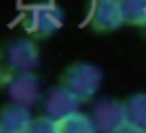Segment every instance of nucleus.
Returning a JSON list of instances; mask_svg holds the SVG:
<instances>
[{"label": "nucleus", "instance_id": "f03ea898", "mask_svg": "<svg viewBox=\"0 0 146 133\" xmlns=\"http://www.w3.org/2000/svg\"><path fill=\"white\" fill-rule=\"evenodd\" d=\"M103 82L101 68L90 62H75L64 69L60 77V84L68 88L79 101H88L98 94Z\"/></svg>", "mask_w": 146, "mask_h": 133}, {"label": "nucleus", "instance_id": "9b49d317", "mask_svg": "<svg viewBox=\"0 0 146 133\" xmlns=\"http://www.w3.org/2000/svg\"><path fill=\"white\" fill-rule=\"evenodd\" d=\"M122 21L131 26H142L146 23V0H118Z\"/></svg>", "mask_w": 146, "mask_h": 133}, {"label": "nucleus", "instance_id": "4468645a", "mask_svg": "<svg viewBox=\"0 0 146 133\" xmlns=\"http://www.w3.org/2000/svg\"><path fill=\"white\" fill-rule=\"evenodd\" d=\"M142 30H144V36H146V23H144V25H142Z\"/></svg>", "mask_w": 146, "mask_h": 133}, {"label": "nucleus", "instance_id": "39448f33", "mask_svg": "<svg viewBox=\"0 0 146 133\" xmlns=\"http://www.w3.org/2000/svg\"><path fill=\"white\" fill-rule=\"evenodd\" d=\"M6 94L11 103L30 109L41 98L39 79L34 73H13L6 77Z\"/></svg>", "mask_w": 146, "mask_h": 133}, {"label": "nucleus", "instance_id": "7ed1b4c3", "mask_svg": "<svg viewBox=\"0 0 146 133\" xmlns=\"http://www.w3.org/2000/svg\"><path fill=\"white\" fill-rule=\"evenodd\" d=\"M2 60L8 75L13 73H34L41 64L39 49L30 39H11L2 49Z\"/></svg>", "mask_w": 146, "mask_h": 133}, {"label": "nucleus", "instance_id": "6e6552de", "mask_svg": "<svg viewBox=\"0 0 146 133\" xmlns=\"http://www.w3.org/2000/svg\"><path fill=\"white\" fill-rule=\"evenodd\" d=\"M30 120L32 116L26 107L9 103L0 109V133H26Z\"/></svg>", "mask_w": 146, "mask_h": 133}, {"label": "nucleus", "instance_id": "423d86ee", "mask_svg": "<svg viewBox=\"0 0 146 133\" xmlns=\"http://www.w3.org/2000/svg\"><path fill=\"white\" fill-rule=\"evenodd\" d=\"M88 23H90L92 30L101 32V34L118 30L124 25L118 0H92Z\"/></svg>", "mask_w": 146, "mask_h": 133}, {"label": "nucleus", "instance_id": "f257e3e1", "mask_svg": "<svg viewBox=\"0 0 146 133\" xmlns=\"http://www.w3.org/2000/svg\"><path fill=\"white\" fill-rule=\"evenodd\" d=\"M66 13L52 0H36L25 8L23 13V28L32 38L45 39L54 36L64 26Z\"/></svg>", "mask_w": 146, "mask_h": 133}, {"label": "nucleus", "instance_id": "20e7f679", "mask_svg": "<svg viewBox=\"0 0 146 133\" xmlns=\"http://www.w3.org/2000/svg\"><path fill=\"white\" fill-rule=\"evenodd\" d=\"M88 118L92 122L94 133H112L122 124H125L124 105L118 99L101 98L92 105Z\"/></svg>", "mask_w": 146, "mask_h": 133}, {"label": "nucleus", "instance_id": "9d476101", "mask_svg": "<svg viewBox=\"0 0 146 133\" xmlns=\"http://www.w3.org/2000/svg\"><path fill=\"white\" fill-rule=\"evenodd\" d=\"M56 133H94V128H92L88 114L75 111L56 120Z\"/></svg>", "mask_w": 146, "mask_h": 133}, {"label": "nucleus", "instance_id": "0eeeda50", "mask_svg": "<svg viewBox=\"0 0 146 133\" xmlns=\"http://www.w3.org/2000/svg\"><path fill=\"white\" fill-rule=\"evenodd\" d=\"M79 99L62 84H56L49 88L43 98V112L52 120H60L64 116L79 111Z\"/></svg>", "mask_w": 146, "mask_h": 133}, {"label": "nucleus", "instance_id": "f8f14e48", "mask_svg": "<svg viewBox=\"0 0 146 133\" xmlns=\"http://www.w3.org/2000/svg\"><path fill=\"white\" fill-rule=\"evenodd\" d=\"M26 133H56V120H52L49 116L32 118Z\"/></svg>", "mask_w": 146, "mask_h": 133}, {"label": "nucleus", "instance_id": "ddd939ff", "mask_svg": "<svg viewBox=\"0 0 146 133\" xmlns=\"http://www.w3.org/2000/svg\"><path fill=\"white\" fill-rule=\"evenodd\" d=\"M112 133H146V131L141 129V128H135V126H131V124H122L120 128L116 129V131H112Z\"/></svg>", "mask_w": 146, "mask_h": 133}, {"label": "nucleus", "instance_id": "1a4fd4ad", "mask_svg": "<svg viewBox=\"0 0 146 133\" xmlns=\"http://www.w3.org/2000/svg\"><path fill=\"white\" fill-rule=\"evenodd\" d=\"M122 105H124L125 124H131L146 131V94L142 92L131 94L125 101H122Z\"/></svg>", "mask_w": 146, "mask_h": 133}]
</instances>
